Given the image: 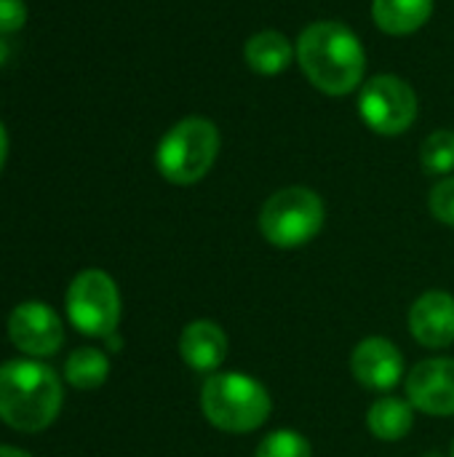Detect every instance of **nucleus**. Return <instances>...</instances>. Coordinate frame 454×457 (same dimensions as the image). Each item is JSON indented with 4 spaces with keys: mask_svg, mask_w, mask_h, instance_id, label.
<instances>
[{
    "mask_svg": "<svg viewBox=\"0 0 454 457\" xmlns=\"http://www.w3.org/2000/svg\"><path fill=\"white\" fill-rule=\"evenodd\" d=\"M353 378L369 391H391L404 378V356L396 343L385 337H367L356 345L351 356Z\"/></svg>",
    "mask_w": 454,
    "mask_h": 457,
    "instance_id": "obj_10",
    "label": "nucleus"
},
{
    "mask_svg": "<svg viewBox=\"0 0 454 457\" xmlns=\"http://www.w3.org/2000/svg\"><path fill=\"white\" fill-rule=\"evenodd\" d=\"M367 426L380 442H401L415 426V407L396 396H383L369 407Z\"/></svg>",
    "mask_w": 454,
    "mask_h": 457,
    "instance_id": "obj_15",
    "label": "nucleus"
},
{
    "mask_svg": "<svg viewBox=\"0 0 454 457\" xmlns=\"http://www.w3.org/2000/svg\"><path fill=\"white\" fill-rule=\"evenodd\" d=\"M254 457H313V450H310V442L292 431V428H281V431H273L268 434Z\"/></svg>",
    "mask_w": 454,
    "mask_h": 457,
    "instance_id": "obj_18",
    "label": "nucleus"
},
{
    "mask_svg": "<svg viewBox=\"0 0 454 457\" xmlns=\"http://www.w3.org/2000/svg\"><path fill=\"white\" fill-rule=\"evenodd\" d=\"M70 321L91 337H110L120 321V295L104 270H83L67 289Z\"/></svg>",
    "mask_w": 454,
    "mask_h": 457,
    "instance_id": "obj_7",
    "label": "nucleus"
},
{
    "mask_svg": "<svg viewBox=\"0 0 454 457\" xmlns=\"http://www.w3.org/2000/svg\"><path fill=\"white\" fill-rule=\"evenodd\" d=\"M409 332L425 348H447L454 343V297L450 292H425L409 308Z\"/></svg>",
    "mask_w": 454,
    "mask_h": 457,
    "instance_id": "obj_11",
    "label": "nucleus"
},
{
    "mask_svg": "<svg viewBox=\"0 0 454 457\" xmlns=\"http://www.w3.org/2000/svg\"><path fill=\"white\" fill-rule=\"evenodd\" d=\"M297 64L305 78L329 96H345L364 83L367 51L343 21H313L297 37Z\"/></svg>",
    "mask_w": 454,
    "mask_h": 457,
    "instance_id": "obj_1",
    "label": "nucleus"
},
{
    "mask_svg": "<svg viewBox=\"0 0 454 457\" xmlns=\"http://www.w3.org/2000/svg\"><path fill=\"white\" fill-rule=\"evenodd\" d=\"M5 158H8V131H5V126L0 120V171L5 166Z\"/></svg>",
    "mask_w": 454,
    "mask_h": 457,
    "instance_id": "obj_21",
    "label": "nucleus"
},
{
    "mask_svg": "<svg viewBox=\"0 0 454 457\" xmlns=\"http://www.w3.org/2000/svg\"><path fill=\"white\" fill-rule=\"evenodd\" d=\"M407 402L433 418L454 415V359L420 361L407 378Z\"/></svg>",
    "mask_w": 454,
    "mask_h": 457,
    "instance_id": "obj_9",
    "label": "nucleus"
},
{
    "mask_svg": "<svg viewBox=\"0 0 454 457\" xmlns=\"http://www.w3.org/2000/svg\"><path fill=\"white\" fill-rule=\"evenodd\" d=\"M359 115L375 134L399 137L417 120V94L399 75H375L361 86Z\"/></svg>",
    "mask_w": 454,
    "mask_h": 457,
    "instance_id": "obj_6",
    "label": "nucleus"
},
{
    "mask_svg": "<svg viewBox=\"0 0 454 457\" xmlns=\"http://www.w3.org/2000/svg\"><path fill=\"white\" fill-rule=\"evenodd\" d=\"M244 59L257 75H278L284 72L294 59L297 48L289 43V37L278 29H262L254 32L244 46Z\"/></svg>",
    "mask_w": 454,
    "mask_h": 457,
    "instance_id": "obj_13",
    "label": "nucleus"
},
{
    "mask_svg": "<svg viewBox=\"0 0 454 457\" xmlns=\"http://www.w3.org/2000/svg\"><path fill=\"white\" fill-rule=\"evenodd\" d=\"M433 16V0H372V19L385 35H412Z\"/></svg>",
    "mask_w": 454,
    "mask_h": 457,
    "instance_id": "obj_14",
    "label": "nucleus"
},
{
    "mask_svg": "<svg viewBox=\"0 0 454 457\" xmlns=\"http://www.w3.org/2000/svg\"><path fill=\"white\" fill-rule=\"evenodd\" d=\"M8 56H11V46H8L5 35H0V67L8 62Z\"/></svg>",
    "mask_w": 454,
    "mask_h": 457,
    "instance_id": "obj_22",
    "label": "nucleus"
},
{
    "mask_svg": "<svg viewBox=\"0 0 454 457\" xmlns=\"http://www.w3.org/2000/svg\"><path fill=\"white\" fill-rule=\"evenodd\" d=\"M179 356L195 372H217L227 359V335L214 321H190L179 335Z\"/></svg>",
    "mask_w": 454,
    "mask_h": 457,
    "instance_id": "obj_12",
    "label": "nucleus"
},
{
    "mask_svg": "<svg viewBox=\"0 0 454 457\" xmlns=\"http://www.w3.org/2000/svg\"><path fill=\"white\" fill-rule=\"evenodd\" d=\"M326 222L324 201L316 190L292 185L276 190L260 209V233L276 249L310 244Z\"/></svg>",
    "mask_w": 454,
    "mask_h": 457,
    "instance_id": "obj_5",
    "label": "nucleus"
},
{
    "mask_svg": "<svg viewBox=\"0 0 454 457\" xmlns=\"http://www.w3.org/2000/svg\"><path fill=\"white\" fill-rule=\"evenodd\" d=\"M428 209L442 225L454 228V174L433 185V190L428 195Z\"/></svg>",
    "mask_w": 454,
    "mask_h": 457,
    "instance_id": "obj_19",
    "label": "nucleus"
},
{
    "mask_svg": "<svg viewBox=\"0 0 454 457\" xmlns=\"http://www.w3.org/2000/svg\"><path fill=\"white\" fill-rule=\"evenodd\" d=\"M450 457H454V442H452V453H450Z\"/></svg>",
    "mask_w": 454,
    "mask_h": 457,
    "instance_id": "obj_24",
    "label": "nucleus"
},
{
    "mask_svg": "<svg viewBox=\"0 0 454 457\" xmlns=\"http://www.w3.org/2000/svg\"><path fill=\"white\" fill-rule=\"evenodd\" d=\"M8 337L29 356H51L64 343L62 321L45 303H21L13 308L8 319Z\"/></svg>",
    "mask_w": 454,
    "mask_h": 457,
    "instance_id": "obj_8",
    "label": "nucleus"
},
{
    "mask_svg": "<svg viewBox=\"0 0 454 457\" xmlns=\"http://www.w3.org/2000/svg\"><path fill=\"white\" fill-rule=\"evenodd\" d=\"M62 410V383L51 367L37 361H8L0 367V420L16 431L48 428Z\"/></svg>",
    "mask_w": 454,
    "mask_h": 457,
    "instance_id": "obj_2",
    "label": "nucleus"
},
{
    "mask_svg": "<svg viewBox=\"0 0 454 457\" xmlns=\"http://www.w3.org/2000/svg\"><path fill=\"white\" fill-rule=\"evenodd\" d=\"M110 375V361L102 351L96 348H78L75 353H70L67 364H64V378L72 388L80 391H94L99 388Z\"/></svg>",
    "mask_w": 454,
    "mask_h": 457,
    "instance_id": "obj_16",
    "label": "nucleus"
},
{
    "mask_svg": "<svg viewBox=\"0 0 454 457\" xmlns=\"http://www.w3.org/2000/svg\"><path fill=\"white\" fill-rule=\"evenodd\" d=\"M0 457H32V455L21 453V450H16V447H0Z\"/></svg>",
    "mask_w": 454,
    "mask_h": 457,
    "instance_id": "obj_23",
    "label": "nucleus"
},
{
    "mask_svg": "<svg viewBox=\"0 0 454 457\" xmlns=\"http://www.w3.org/2000/svg\"><path fill=\"white\" fill-rule=\"evenodd\" d=\"M219 145L222 137L214 120L203 115H187L161 137L155 147V166L166 182L187 187L211 171Z\"/></svg>",
    "mask_w": 454,
    "mask_h": 457,
    "instance_id": "obj_4",
    "label": "nucleus"
},
{
    "mask_svg": "<svg viewBox=\"0 0 454 457\" xmlns=\"http://www.w3.org/2000/svg\"><path fill=\"white\" fill-rule=\"evenodd\" d=\"M206 420L225 434H249L265 426L273 402L268 388L244 372H214L201 388Z\"/></svg>",
    "mask_w": 454,
    "mask_h": 457,
    "instance_id": "obj_3",
    "label": "nucleus"
},
{
    "mask_svg": "<svg viewBox=\"0 0 454 457\" xmlns=\"http://www.w3.org/2000/svg\"><path fill=\"white\" fill-rule=\"evenodd\" d=\"M420 163L425 174L436 177H450L454 171V131L452 129H439L423 139L420 147Z\"/></svg>",
    "mask_w": 454,
    "mask_h": 457,
    "instance_id": "obj_17",
    "label": "nucleus"
},
{
    "mask_svg": "<svg viewBox=\"0 0 454 457\" xmlns=\"http://www.w3.org/2000/svg\"><path fill=\"white\" fill-rule=\"evenodd\" d=\"M27 3L24 0H0V35H13L27 24Z\"/></svg>",
    "mask_w": 454,
    "mask_h": 457,
    "instance_id": "obj_20",
    "label": "nucleus"
}]
</instances>
